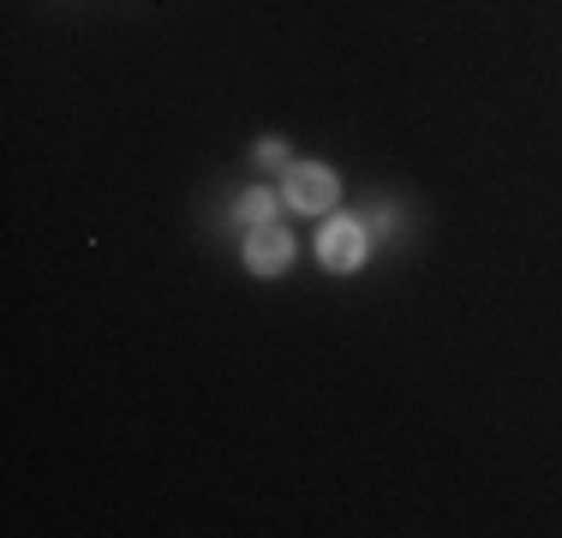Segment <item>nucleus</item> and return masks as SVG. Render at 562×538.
I'll use <instances>...</instances> for the list:
<instances>
[{
	"instance_id": "nucleus-1",
	"label": "nucleus",
	"mask_w": 562,
	"mask_h": 538,
	"mask_svg": "<svg viewBox=\"0 0 562 538\" xmlns=\"http://www.w3.org/2000/svg\"><path fill=\"white\" fill-rule=\"evenodd\" d=\"M281 192H288V204L300 210V215H324L341 198V186H336V173H329L324 161H293Z\"/></svg>"
},
{
	"instance_id": "nucleus-2",
	"label": "nucleus",
	"mask_w": 562,
	"mask_h": 538,
	"mask_svg": "<svg viewBox=\"0 0 562 538\" xmlns=\"http://www.w3.org/2000/svg\"><path fill=\"white\" fill-rule=\"evenodd\" d=\"M366 251H371L366 227L347 222V215H336V222L317 234V258H324V269H336V276H353V269L366 264Z\"/></svg>"
},
{
	"instance_id": "nucleus-3",
	"label": "nucleus",
	"mask_w": 562,
	"mask_h": 538,
	"mask_svg": "<svg viewBox=\"0 0 562 538\" xmlns=\"http://www.w3.org/2000/svg\"><path fill=\"white\" fill-rule=\"evenodd\" d=\"M246 264H251V276H281V269L293 264V239H288V227L281 222H258L246 234Z\"/></svg>"
},
{
	"instance_id": "nucleus-4",
	"label": "nucleus",
	"mask_w": 562,
	"mask_h": 538,
	"mask_svg": "<svg viewBox=\"0 0 562 538\" xmlns=\"http://www.w3.org/2000/svg\"><path fill=\"white\" fill-rule=\"evenodd\" d=\"M239 222H246V227H258V222H276V198L270 192H251V198H239Z\"/></svg>"
},
{
	"instance_id": "nucleus-5",
	"label": "nucleus",
	"mask_w": 562,
	"mask_h": 538,
	"mask_svg": "<svg viewBox=\"0 0 562 538\" xmlns=\"http://www.w3.org/2000/svg\"><path fill=\"white\" fill-rule=\"evenodd\" d=\"M258 161H270V168H281V161H288V144H281V138H263V144H258Z\"/></svg>"
}]
</instances>
